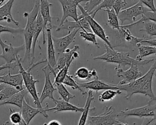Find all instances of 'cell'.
I'll return each mask as SVG.
<instances>
[{
    "label": "cell",
    "instance_id": "4dcf8cb0",
    "mask_svg": "<svg viewBox=\"0 0 156 125\" xmlns=\"http://www.w3.org/2000/svg\"><path fill=\"white\" fill-rule=\"evenodd\" d=\"M20 91L17 90L15 88L6 85L5 87L0 91V103L3 102L9 99L12 96Z\"/></svg>",
    "mask_w": 156,
    "mask_h": 125
},
{
    "label": "cell",
    "instance_id": "1f68e13d",
    "mask_svg": "<svg viewBox=\"0 0 156 125\" xmlns=\"http://www.w3.org/2000/svg\"><path fill=\"white\" fill-rule=\"evenodd\" d=\"M73 60H71L70 62L67 63L66 65L63 68H62L60 71H58L57 73V74L55 76L54 85L57 84H62L65 78L68 74V70H69V68L71 63L73 62Z\"/></svg>",
    "mask_w": 156,
    "mask_h": 125
},
{
    "label": "cell",
    "instance_id": "7bdbcfd3",
    "mask_svg": "<svg viewBox=\"0 0 156 125\" xmlns=\"http://www.w3.org/2000/svg\"><path fill=\"white\" fill-rule=\"evenodd\" d=\"M141 2L143 3L144 5H146L147 9L152 12H155L156 8L154 5V1L153 0H141Z\"/></svg>",
    "mask_w": 156,
    "mask_h": 125
},
{
    "label": "cell",
    "instance_id": "2e32d148",
    "mask_svg": "<svg viewBox=\"0 0 156 125\" xmlns=\"http://www.w3.org/2000/svg\"><path fill=\"white\" fill-rule=\"evenodd\" d=\"M42 71H43L44 74V84L41 95L39 97L41 104H42L44 100L47 98H49L54 101L55 100V98H54L53 93L57 90L56 88L54 87V85L52 84L50 79V74L52 73L49 70L48 65H47L46 66L42 68Z\"/></svg>",
    "mask_w": 156,
    "mask_h": 125
},
{
    "label": "cell",
    "instance_id": "8d00e7d4",
    "mask_svg": "<svg viewBox=\"0 0 156 125\" xmlns=\"http://www.w3.org/2000/svg\"><path fill=\"white\" fill-rule=\"evenodd\" d=\"M79 34H80V37H82L84 40L93 43L97 48H99V44L96 40V35L93 33L89 32L87 31H80Z\"/></svg>",
    "mask_w": 156,
    "mask_h": 125
},
{
    "label": "cell",
    "instance_id": "836d02e7",
    "mask_svg": "<svg viewBox=\"0 0 156 125\" xmlns=\"http://www.w3.org/2000/svg\"><path fill=\"white\" fill-rule=\"evenodd\" d=\"M115 0H104L97 6V7L90 14L94 18L96 14L99 10H104L106 9H112Z\"/></svg>",
    "mask_w": 156,
    "mask_h": 125
},
{
    "label": "cell",
    "instance_id": "6da1fadb",
    "mask_svg": "<svg viewBox=\"0 0 156 125\" xmlns=\"http://www.w3.org/2000/svg\"><path fill=\"white\" fill-rule=\"evenodd\" d=\"M105 52L102 55L93 57L94 60H102L107 63H115L118 64L117 68L126 66V65H136L144 66L154 61L155 59H146L141 61H138L130 56V53L128 52H120L110 48L107 45H105Z\"/></svg>",
    "mask_w": 156,
    "mask_h": 125
},
{
    "label": "cell",
    "instance_id": "d6a6232c",
    "mask_svg": "<svg viewBox=\"0 0 156 125\" xmlns=\"http://www.w3.org/2000/svg\"><path fill=\"white\" fill-rule=\"evenodd\" d=\"M56 87L57 90L58 91L59 95L66 102H69V101L71 99H73L76 97L75 95L71 94L68 91V90L66 89V88L65 87V85L63 84H57L54 85Z\"/></svg>",
    "mask_w": 156,
    "mask_h": 125
},
{
    "label": "cell",
    "instance_id": "ac0fdd59",
    "mask_svg": "<svg viewBox=\"0 0 156 125\" xmlns=\"http://www.w3.org/2000/svg\"><path fill=\"white\" fill-rule=\"evenodd\" d=\"M79 49V45H75L73 49H67L64 52L58 55V59L57 60V65L54 69L56 74L58 71L63 68L67 63L79 57V53L77 52Z\"/></svg>",
    "mask_w": 156,
    "mask_h": 125
},
{
    "label": "cell",
    "instance_id": "74e56055",
    "mask_svg": "<svg viewBox=\"0 0 156 125\" xmlns=\"http://www.w3.org/2000/svg\"><path fill=\"white\" fill-rule=\"evenodd\" d=\"M9 111L10 112V115L9 116L10 123L12 125H18L23 120L21 113L14 111L11 108H10Z\"/></svg>",
    "mask_w": 156,
    "mask_h": 125
},
{
    "label": "cell",
    "instance_id": "7dc6e473",
    "mask_svg": "<svg viewBox=\"0 0 156 125\" xmlns=\"http://www.w3.org/2000/svg\"><path fill=\"white\" fill-rule=\"evenodd\" d=\"M47 125H62V124L57 120H51L50 121L48 124Z\"/></svg>",
    "mask_w": 156,
    "mask_h": 125
},
{
    "label": "cell",
    "instance_id": "7c38bea8",
    "mask_svg": "<svg viewBox=\"0 0 156 125\" xmlns=\"http://www.w3.org/2000/svg\"><path fill=\"white\" fill-rule=\"evenodd\" d=\"M115 70L116 71V76L122 78V80L118 83V85L130 83L142 76L141 71L138 70V66L136 65H131L130 67L126 70L117 67H115Z\"/></svg>",
    "mask_w": 156,
    "mask_h": 125
},
{
    "label": "cell",
    "instance_id": "f35d334b",
    "mask_svg": "<svg viewBox=\"0 0 156 125\" xmlns=\"http://www.w3.org/2000/svg\"><path fill=\"white\" fill-rule=\"evenodd\" d=\"M102 0H91L87 1V2L85 4L84 6H82L83 9L88 14H90L94 10L96 7H97L101 2Z\"/></svg>",
    "mask_w": 156,
    "mask_h": 125
},
{
    "label": "cell",
    "instance_id": "4fadbf2b",
    "mask_svg": "<svg viewBox=\"0 0 156 125\" xmlns=\"http://www.w3.org/2000/svg\"><path fill=\"white\" fill-rule=\"evenodd\" d=\"M82 29V31H87L91 32V29L86 18L82 15L78 16V20L76 21H70L66 20L65 22L60 26L56 27V31L65 29L68 30V34L74 29Z\"/></svg>",
    "mask_w": 156,
    "mask_h": 125
},
{
    "label": "cell",
    "instance_id": "44dd1931",
    "mask_svg": "<svg viewBox=\"0 0 156 125\" xmlns=\"http://www.w3.org/2000/svg\"><path fill=\"white\" fill-rule=\"evenodd\" d=\"M55 106L52 108H46V112L53 111L54 113L64 111H70L76 112H82L83 107H78L69 102H66L63 99H55L54 101Z\"/></svg>",
    "mask_w": 156,
    "mask_h": 125
},
{
    "label": "cell",
    "instance_id": "277c9868",
    "mask_svg": "<svg viewBox=\"0 0 156 125\" xmlns=\"http://www.w3.org/2000/svg\"><path fill=\"white\" fill-rule=\"evenodd\" d=\"M156 69V57L154 60V64L151 66L149 71L143 76L137 79L136 80L122 85H118V90H124L126 92V95L124 96V98L126 99H129L133 95L139 93L140 90L145 84L148 79L151 77L154 76V73Z\"/></svg>",
    "mask_w": 156,
    "mask_h": 125
},
{
    "label": "cell",
    "instance_id": "ab89813d",
    "mask_svg": "<svg viewBox=\"0 0 156 125\" xmlns=\"http://www.w3.org/2000/svg\"><path fill=\"white\" fill-rule=\"evenodd\" d=\"M90 74V70L85 67H80L77 70L74 74V77L80 79L87 80Z\"/></svg>",
    "mask_w": 156,
    "mask_h": 125
},
{
    "label": "cell",
    "instance_id": "f6af8a7d",
    "mask_svg": "<svg viewBox=\"0 0 156 125\" xmlns=\"http://www.w3.org/2000/svg\"><path fill=\"white\" fill-rule=\"evenodd\" d=\"M16 66V62L12 64H3L0 66V71L4 69H13Z\"/></svg>",
    "mask_w": 156,
    "mask_h": 125
},
{
    "label": "cell",
    "instance_id": "e575fe53",
    "mask_svg": "<svg viewBox=\"0 0 156 125\" xmlns=\"http://www.w3.org/2000/svg\"><path fill=\"white\" fill-rule=\"evenodd\" d=\"M62 84L63 85H66L70 87L73 90H78L82 93L83 95H84L86 93V92L83 91V89L78 85V82L74 80V79L73 78V76L71 75L68 74L65 78Z\"/></svg>",
    "mask_w": 156,
    "mask_h": 125
},
{
    "label": "cell",
    "instance_id": "11a10c76",
    "mask_svg": "<svg viewBox=\"0 0 156 125\" xmlns=\"http://www.w3.org/2000/svg\"><path fill=\"white\" fill-rule=\"evenodd\" d=\"M88 125H95V124H93V123H89V124H88Z\"/></svg>",
    "mask_w": 156,
    "mask_h": 125
},
{
    "label": "cell",
    "instance_id": "4316f807",
    "mask_svg": "<svg viewBox=\"0 0 156 125\" xmlns=\"http://www.w3.org/2000/svg\"><path fill=\"white\" fill-rule=\"evenodd\" d=\"M136 46L138 48V54L136 57V60L138 61H141L142 59L144 57H147L148 55L152 54L156 55V48L151 46H146L143 45L141 43H138Z\"/></svg>",
    "mask_w": 156,
    "mask_h": 125
},
{
    "label": "cell",
    "instance_id": "f5cc1de1",
    "mask_svg": "<svg viewBox=\"0 0 156 125\" xmlns=\"http://www.w3.org/2000/svg\"><path fill=\"white\" fill-rule=\"evenodd\" d=\"M2 125H10V123H9V121H6Z\"/></svg>",
    "mask_w": 156,
    "mask_h": 125
},
{
    "label": "cell",
    "instance_id": "9c48e42d",
    "mask_svg": "<svg viewBox=\"0 0 156 125\" xmlns=\"http://www.w3.org/2000/svg\"><path fill=\"white\" fill-rule=\"evenodd\" d=\"M77 7L80 10L81 15H83L87 20L90 27V29L93 32V34L99 37L110 48L113 49L112 45L108 39V37L106 35L104 29L102 28V27L93 18H92L91 15H90L85 12V10L83 9V7L80 5V4H79Z\"/></svg>",
    "mask_w": 156,
    "mask_h": 125
},
{
    "label": "cell",
    "instance_id": "9a60e30c",
    "mask_svg": "<svg viewBox=\"0 0 156 125\" xmlns=\"http://www.w3.org/2000/svg\"><path fill=\"white\" fill-rule=\"evenodd\" d=\"M52 5L51 3H50L47 0H40V13L43 20V44H45V34L44 32L47 29H50L53 27L52 24L51 20L52 18H55L52 17L50 14V7Z\"/></svg>",
    "mask_w": 156,
    "mask_h": 125
},
{
    "label": "cell",
    "instance_id": "5bb4252c",
    "mask_svg": "<svg viewBox=\"0 0 156 125\" xmlns=\"http://www.w3.org/2000/svg\"><path fill=\"white\" fill-rule=\"evenodd\" d=\"M79 30V29H74L70 33L68 34V35L61 38H55L52 37V41L55 53L59 55L64 52L67 49L68 46L71 43L74 41L76 35Z\"/></svg>",
    "mask_w": 156,
    "mask_h": 125
},
{
    "label": "cell",
    "instance_id": "8992f818",
    "mask_svg": "<svg viewBox=\"0 0 156 125\" xmlns=\"http://www.w3.org/2000/svg\"><path fill=\"white\" fill-rule=\"evenodd\" d=\"M156 101L150 99L144 106L129 109H126L118 113V116H136L139 118L154 117L156 116Z\"/></svg>",
    "mask_w": 156,
    "mask_h": 125
},
{
    "label": "cell",
    "instance_id": "5b68a950",
    "mask_svg": "<svg viewBox=\"0 0 156 125\" xmlns=\"http://www.w3.org/2000/svg\"><path fill=\"white\" fill-rule=\"evenodd\" d=\"M116 43L113 46L115 47L122 46L127 48H132L136 46L138 43H140L144 38H138L132 34L129 28L124 27L122 26H120V28L116 30Z\"/></svg>",
    "mask_w": 156,
    "mask_h": 125
},
{
    "label": "cell",
    "instance_id": "d4e9b609",
    "mask_svg": "<svg viewBox=\"0 0 156 125\" xmlns=\"http://www.w3.org/2000/svg\"><path fill=\"white\" fill-rule=\"evenodd\" d=\"M28 91L26 89H23L21 91L17 92L12 96L7 101L0 103V105H3L5 104H12L18 107L20 109L22 107L23 101L27 98L28 95Z\"/></svg>",
    "mask_w": 156,
    "mask_h": 125
},
{
    "label": "cell",
    "instance_id": "db71d44e",
    "mask_svg": "<svg viewBox=\"0 0 156 125\" xmlns=\"http://www.w3.org/2000/svg\"><path fill=\"white\" fill-rule=\"evenodd\" d=\"M154 76L156 77V69L155 70V71H154Z\"/></svg>",
    "mask_w": 156,
    "mask_h": 125
},
{
    "label": "cell",
    "instance_id": "3957f363",
    "mask_svg": "<svg viewBox=\"0 0 156 125\" xmlns=\"http://www.w3.org/2000/svg\"><path fill=\"white\" fill-rule=\"evenodd\" d=\"M43 63H47V60L46 59L35 63H32V65H30V66L28 68L24 69L21 64V59H20L19 57H18L16 59V66H18L19 68V73L22 76L23 82L24 83V86L28 93L34 99V102L36 105L37 108L39 109L43 108L40 101L38 92L35 87L36 83L39 82V80L35 79L34 78L33 76L31 74V70L38 65Z\"/></svg>",
    "mask_w": 156,
    "mask_h": 125
},
{
    "label": "cell",
    "instance_id": "30bf717a",
    "mask_svg": "<svg viewBox=\"0 0 156 125\" xmlns=\"http://www.w3.org/2000/svg\"><path fill=\"white\" fill-rule=\"evenodd\" d=\"M0 46L2 48V53L0 54V57L4 59L5 63L12 64L16 62V59L18 57V54L25 49L24 44L18 46L14 47L12 44H7L3 41L1 37L0 34Z\"/></svg>",
    "mask_w": 156,
    "mask_h": 125
},
{
    "label": "cell",
    "instance_id": "bcb514c9",
    "mask_svg": "<svg viewBox=\"0 0 156 125\" xmlns=\"http://www.w3.org/2000/svg\"><path fill=\"white\" fill-rule=\"evenodd\" d=\"M147 43L150 46L156 48V38H155V39H145L144 38L143 40H142L141 41L140 43L141 44V43Z\"/></svg>",
    "mask_w": 156,
    "mask_h": 125
},
{
    "label": "cell",
    "instance_id": "7a4b0ae2",
    "mask_svg": "<svg viewBox=\"0 0 156 125\" xmlns=\"http://www.w3.org/2000/svg\"><path fill=\"white\" fill-rule=\"evenodd\" d=\"M40 11V1H35L33 9L30 12L24 13V16L27 18V23L24 29H23V34L24 38L25 55L24 60H28L31 62V49L32 43V38L35 29V21L38 12Z\"/></svg>",
    "mask_w": 156,
    "mask_h": 125
},
{
    "label": "cell",
    "instance_id": "d6986e66",
    "mask_svg": "<svg viewBox=\"0 0 156 125\" xmlns=\"http://www.w3.org/2000/svg\"><path fill=\"white\" fill-rule=\"evenodd\" d=\"M0 84L12 86L18 91L24 89L23 86V79L21 74H11L10 69H8L7 74L0 76Z\"/></svg>",
    "mask_w": 156,
    "mask_h": 125
},
{
    "label": "cell",
    "instance_id": "ba28073f",
    "mask_svg": "<svg viewBox=\"0 0 156 125\" xmlns=\"http://www.w3.org/2000/svg\"><path fill=\"white\" fill-rule=\"evenodd\" d=\"M150 10L146 7H145L141 1H139L135 5L127 8L124 10H121L118 15V18L121 21V26H122L124 22L126 20L135 22L136 18L139 15H143L145 12Z\"/></svg>",
    "mask_w": 156,
    "mask_h": 125
},
{
    "label": "cell",
    "instance_id": "60d3db41",
    "mask_svg": "<svg viewBox=\"0 0 156 125\" xmlns=\"http://www.w3.org/2000/svg\"><path fill=\"white\" fill-rule=\"evenodd\" d=\"M2 33H9L12 35L17 34H22L23 33V29L18 28L15 29L9 26H5L0 24V34Z\"/></svg>",
    "mask_w": 156,
    "mask_h": 125
},
{
    "label": "cell",
    "instance_id": "52a82bcc",
    "mask_svg": "<svg viewBox=\"0 0 156 125\" xmlns=\"http://www.w3.org/2000/svg\"><path fill=\"white\" fill-rule=\"evenodd\" d=\"M118 113L112 106H105L102 113L88 116V121L95 125H115L118 121Z\"/></svg>",
    "mask_w": 156,
    "mask_h": 125
},
{
    "label": "cell",
    "instance_id": "8fae6325",
    "mask_svg": "<svg viewBox=\"0 0 156 125\" xmlns=\"http://www.w3.org/2000/svg\"><path fill=\"white\" fill-rule=\"evenodd\" d=\"M82 0H60L58 2L60 3L63 15L62 18L60 21V24L58 26H61L68 17L72 18L75 21L78 20V15L77 8L79 4H80Z\"/></svg>",
    "mask_w": 156,
    "mask_h": 125
},
{
    "label": "cell",
    "instance_id": "484cf974",
    "mask_svg": "<svg viewBox=\"0 0 156 125\" xmlns=\"http://www.w3.org/2000/svg\"><path fill=\"white\" fill-rule=\"evenodd\" d=\"M94 96L93 95V92L91 90H89L87 94V98L85 102V104L83 107V110L82 112L81 116L79 119L78 125H85L86 122L88 120V113L90 109V105L92 101L94 100Z\"/></svg>",
    "mask_w": 156,
    "mask_h": 125
},
{
    "label": "cell",
    "instance_id": "f1b7e54d",
    "mask_svg": "<svg viewBox=\"0 0 156 125\" xmlns=\"http://www.w3.org/2000/svg\"><path fill=\"white\" fill-rule=\"evenodd\" d=\"M146 21H151L153 22L156 23V11L155 12H152L151 10H149L146 12H145L143 15H142V18L141 19H140L138 21H136L134 23H130L129 24L127 25H123V26L124 27L126 28H130V27L133 26H135L136 24H138L141 23H144Z\"/></svg>",
    "mask_w": 156,
    "mask_h": 125
},
{
    "label": "cell",
    "instance_id": "f546056e",
    "mask_svg": "<svg viewBox=\"0 0 156 125\" xmlns=\"http://www.w3.org/2000/svg\"><path fill=\"white\" fill-rule=\"evenodd\" d=\"M122 91L119 90H112L108 89L104 90L98 97V99L100 102H105L112 101L116 95H121Z\"/></svg>",
    "mask_w": 156,
    "mask_h": 125
},
{
    "label": "cell",
    "instance_id": "b9f144b4",
    "mask_svg": "<svg viewBox=\"0 0 156 125\" xmlns=\"http://www.w3.org/2000/svg\"><path fill=\"white\" fill-rule=\"evenodd\" d=\"M127 4V1L124 0H115L112 9L115 12L116 14L118 15L121 12V10L126 6Z\"/></svg>",
    "mask_w": 156,
    "mask_h": 125
},
{
    "label": "cell",
    "instance_id": "681fc988",
    "mask_svg": "<svg viewBox=\"0 0 156 125\" xmlns=\"http://www.w3.org/2000/svg\"><path fill=\"white\" fill-rule=\"evenodd\" d=\"M18 125H28L25 121H24V120L23 119L22 120H21V121L20 122V123L18 124Z\"/></svg>",
    "mask_w": 156,
    "mask_h": 125
},
{
    "label": "cell",
    "instance_id": "c3c4849f",
    "mask_svg": "<svg viewBox=\"0 0 156 125\" xmlns=\"http://www.w3.org/2000/svg\"><path fill=\"white\" fill-rule=\"evenodd\" d=\"M148 125H156V116L152 118L151 121Z\"/></svg>",
    "mask_w": 156,
    "mask_h": 125
},
{
    "label": "cell",
    "instance_id": "816d5d0a",
    "mask_svg": "<svg viewBox=\"0 0 156 125\" xmlns=\"http://www.w3.org/2000/svg\"><path fill=\"white\" fill-rule=\"evenodd\" d=\"M4 0H0V7L2 5V4L4 3Z\"/></svg>",
    "mask_w": 156,
    "mask_h": 125
},
{
    "label": "cell",
    "instance_id": "83f0119b",
    "mask_svg": "<svg viewBox=\"0 0 156 125\" xmlns=\"http://www.w3.org/2000/svg\"><path fill=\"white\" fill-rule=\"evenodd\" d=\"M104 11L107 12L108 20L107 24L110 26L113 30H118L120 28V25L119 24V20L118 15L116 14L115 12L113 9H106Z\"/></svg>",
    "mask_w": 156,
    "mask_h": 125
},
{
    "label": "cell",
    "instance_id": "f907efd6",
    "mask_svg": "<svg viewBox=\"0 0 156 125\" xmlns=\"http://www.w3.org/2000/svg\"><path fill=\"white\" fill-rule=\"evenodd\" d=\"M6 85H5V84H0V91H1L4 87H5V86Z\"/></svg>",
    "mask_w": 156,
    "mask_h": 125
},
{
    "label": "cell",
    "instance_id": "cb8c5ba5",
    "mask_svg": "<svg viewBox=\"0 0 156 125\" xmlns=\"http://www.w3.org/2000/svg\"><path fill=\"white\" fill-rule=\"evenodd\" d=\"M46 30L48 37V59H46V63L54 70L57 65V60L55 59V51L52 41L51 30L50 29H47Z\"/></svg>",
    "mask_w": 156,
    "mask_h": 125
},
{
    "label": "cell",
    "instance_id": "7402d4cb",
    "mask_svg": "<svg viewBox=\"0 0 156 125\" xmlns=\"http://www.w3.org/2000/svg\"><path fill=\"white\" fill-rule=\"evenodd\" d=\"M15 1L9 0L0 7V21H5L9 23H13L20 27L19 23L12 15V8Z\"/></svg>",
    "mask_w": 156,
    "mask_h": 125
},
{
    "label": "cell",
    "instance_id": "e0dca14e",
    "mask_svg": "<svg viewBox=\"0 0 156 125\" xmlns=\"http://www.w3.org/2000/svg\"><path fill=\"white\" fill-rule=\"evenodd\" d=\"M20 113L23 119L28 125L30 121L38 113L41 114L46 118H48V115L46 112V107H43L41 109L34 108L29 105V101H27L26 99L23 101Z\"/></svg>",
    "mask_w": 156,
    "mask_h": 125
},
{
    "label": "cell",
    "instance_id": "d590c367",
    "mask_svg": "<svg viewBox=\"0 0 156 125\" xmlns=\"http://www.w3.org/2000/svg\"><path fill=\"white\" fill-rule=\"evenodd\" d=\"M144 23V27L140 31L145 32L150 36H156V23L151 21H146Z\"/></svg>",
    "mask_w": 156,
    "mask_h": 125
},
{
    "label": "cell",
    "instance_id": "ee69618b",
    "mask_svg": "<svg viewBox=\"0 0 156 125\" xmlns=\"http://www.w3.org/2000/svg\"><path fill=\"white\" fill-rule=\"evenodd\" d=\"M98 78H99L98 76V73H97V71L94 69H93L92 70L90 71V74H89L88 78L87 79L88 80L91 81L92 80H94V79H96Z\"/></svg>",
    "mask_w": 156,
    "mask_h": 125
},
{
    "label": "cell",
    "instance_id": "603a6c76",
    "mask_svg": "<svg viewBox=\"0 0 156 125\" xmlns=\"http://www.w3.org/2000/svg\"><path fill=\"white\" fill-rule=\"evenodd\" d=\"M43 20L42 19V17L41 16V14L40 13V11L38 12V14L37 15V17L36 18L35 21V29L34 31L33 34V38H32V49H31V62L30 63V65H32L33 63V61L34 60V52H35V45L37 42L38 38L39 37L40 34L43 31Z\"/></svg>",
    "mask_w": 156,
    "mask_h": 125
},
{
    "label": "cell",
    "instance_id": "ffe728a7",
    "mask_svg": "<svg viewBox=\"0 0 156 125\" xmlns=\"http://www.w3.org/2000/svg\"><path fill=\"white\" fill-rule=\"evenodd\" d=\"M78 85L82 88V89H89L90 90H94L96 93L99 90H118V88L117 85H115L113 84H109L107 83L104 82V81L100 80L99 78L92 80L91 81L84 82V83H79Z\"/></svg>",
    "mask_w": 156,
    "mask_h": 125
}]
</instances>
